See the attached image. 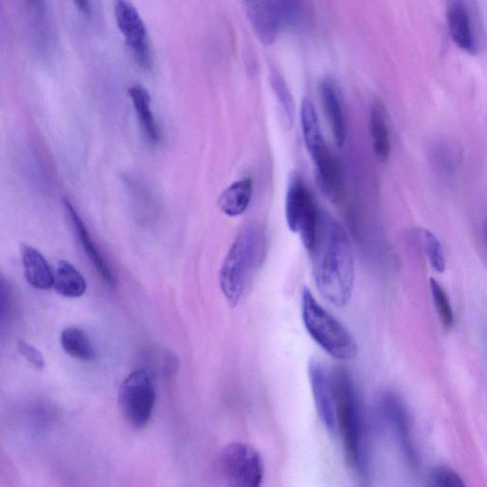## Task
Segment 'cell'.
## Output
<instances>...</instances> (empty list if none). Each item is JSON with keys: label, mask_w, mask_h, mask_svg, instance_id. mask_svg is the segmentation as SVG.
Wrapping results in <instances>:
<instances>
[{"label": "cell", "mask_w": 487, "mask_h": 487, "mask_svg": "<svg viewBox=\"0 0 487 487\" xmlns=\"http://www.w3.org/2000/svg\"><path fill=\"white\" fill-rule=\"evenodd\" d=\"M316 287L332 305L344 306L352 297L355 263L350 238L336 220L322 212L309 252Z\"/></svg>", "instance_id": "6da1fadb"}, {"label": "cell", "mask_w": 487, "mask_h": 487, "mask_svg": "<svg viewBox=\"0 0 487 487\" xmlns=\"http://www.w3.org/2000/svg\"><path fill=\"white\" fill-rule=\"evenodd\" d=\"M336 397V430L341 434L345 460L359 475H367V452L364 417L353 380L347 369L331 373Z\"/></svg>", "instance_id": "7a4b0ae2"}, {"label": "cell", "mask_w": 487, "mask_h": 487, "mask_svg": "<svg viewBox=\"0 0 487 487\" xmlns=\"http://www.w3.org/2000/svg\"><path fill=\"white\" fill-rule=\"evenodd\" d=\"M265 247V237L254 226L243 228L230 247L220 274L221 290L230 305L240 301L252 271L263 261Z\"/></svg>", "instance_id": "3957f363"}, {"label": "cell", "mask_w": 487, "mask_h": 487, "mask_svg": "<svg viewBox=\"0 0 487 487\" xmlns=\"http://www.w3.org/2000/svg\"><path fill=\"white\" fill-rule=\"evenodd\" d=\"M300 121L305 145L314 166L316 182L331 201H337L343 190L340 165L326 143L316 109L310 98L301 104Z\"/></svg>", "instance_id": "277c9868"}, {"label": "cell", "mask_w": 487, "mask_h": 487, "mask_svg": "<svg viewBox=\"0 0 487 487\" xmlns=\"http://www.w3.org/2000/svg\"><path fill=\"white\" fill-rule=\"evenodd\" d=\"M303 322L312 338L331 357L349 361L358 353V344L350 330L318 303L304 288L301 297Z\"/></svg>", "instance_id": "5b68a950"}, {"label": "cell", "mask_w": 487, "mask_h": 487, "mask_svg": "<svg viewBox=\"0 0 487 487\" xmlns=\"http://www.w3.org/2000/svg\"><path fill=\"white\" fill-rule=\"evenodd\" d=\"M321 213L303 178L298 174L292 173L286 194V220L291 232L299 234L307 252L314 245Z\"/></svg>", "instance_id": "8992f818"}, {"label": "cell", "mask_w": 487, "mask_h": 487, "mask_svg": "<svg viewBox=\"0 0 487 487\" xmlns=\"http://www.w3.org/2000/svg\"><path fill=\"white\" fill-rule=\"evenodd\" d=\"M217 472L229 486L259 487L264 479V461L247 444L233 443L218 454Z\"/></svg>", "instance_id": "52a82bcc"}, {"label": "cell", "mask_w": 487, "mask_h": 487, "mask_svg": "<svg viewBox=\"0 0 487 487\" xmlns=\"http://www.w3.org/2000/svg\"><path fill=\"white\" fill-rule=\"evenodd\" d=\"M156 399L155 384L145 369H137L128 376L119 393V403L124 418L138 429L149 424Z\"/></svg>", "instance_id": "ba28073f"}, {"label": "cell", "mask_w": 487, "mask_h": 487, "mask_svg": "<svg viewBox=\"0 0 487 487\" xmlns=\"http://www.w3.org/2000/svg\"><path fill=\"white\" fill-rule=\"evenodd\" d=\"M381 409L384 421L399 447L407 466L415 470L419 467V457L410 431L407 410L395 393L387 392L382 397Z\"/></svg>", "instance_id": "9c48e42d"}, {"label": "cell", "mask_w": 487, "mask_h": 487, "mask_svg": "<svg viewBox=\"0 0 487 487\" xmlns=\"http://www.w3.org/2000/svg\"><path fill=\"white\" fill-rule=\"evenodd\" d=\"M114 15L126 43L140 67L151 68V55L145 24L135 8L127 0H115Z\"/></svg>", "instance_id": "30bf717a"}, {"label": "cell", "mask_w": 487, "mask_h": 487, "mask_svg": "<svg viewBox=\"0 0 487 487\" xmlns=\"http://www.w3.org/2000/svg\"><path fill=\"white\" fill-rule=\"evenodd\" d=\"M313 399L320 419L326 429L336 431V397L331 375L326 367L316 359H311L307 366Z\"/></svg>", "instance_id": "8fae6325"}, {"label": "cell", "mask_w": 487, "mask_h": 487, "mask_svg": "<svg viewBox=\"0 0 487 487\" xmlns=\"http://www.w3.org/2000/svg\"><path fill=\"white\" fill-rule=\"evenodd\" d=\"M251 27L265 45H272L278 35L281 16L276 0H243Z\"/></svg>", "instance_id": "7c38bea8"}, {"label": "cell", "mask_w": 487, "mask_h": 487, "mask_svg": "<svg viewBox=\"0 0 487 487\" xmlns=\"http://www.w3.org/2000/svg\"><path fill=\"white\" fill-rule=\"evenodd\" d=\"M446 19L452 41L469 55L477 53L468 8L464 0H447Z\"/></svg>", "instance_id": "4fadbf2b"}, {"label": "cell", "mask_w": 487, "mask_h": 487, "mask_svg": "<svg viewBox=\"0 0 487 487\" xmlns=\"http://www.w3.org/2000/svg\"><path fill=\"white\" fill-rule=\"evenodd\" d=\"M63 202L87 258L94 265L102 279H104L107 284L113 286L115 284V279L109 264L105 260L104 256L100 252L91 235H89L81 217L79 213L76 212L69 199L64 198Z\"/></svg>", "instance_id": "5bb4252c"}, {"label": "cell", "mask_w": 487, "mask_h": 487, "mask_svg": "<svg viewBox=\"0 0 487 487\" xmlns=\"http://www.w3.org/2000/svg\"><path fill=\"white\" fill-rule=\"evenodd\" d=\"M322 104L330 130L338 148H343L347 140V120L336 87L330 81H325L320 87Z\"/></svg>", "instance_id": "9a60e30c"}, {"label": "cell", "mask_w": 487, "mask_h": 487, "mask_svg": "<svg viewBox=\"0 0 487 487\" xmlns=\"http://www.w3.org/2000/svg\"><path fill=\"white\" fill-rule=\"evenodd\" d=\"M369 132L377 158L386 162L390 157L391 138L388 111L380 99L370 105Z\"/></svg>", "instance_id": "2e32d148"}, {"label": "cell", "mask_w": 487, "mask_h": 487, "mask_svg": "<svg viewBox=\"0 0 487 487\" xmlns=\"http://www.w3.org/2000/svg\"><path fill=\"white\" fill-rule=\"evenodd\" d=\"M21 255L24 274L28 283L37 290L52 289L55 274L44 256L28 245H22Z\"/></svg>", "instance_id": "e0dca14e"}, {"label": "cell", "mask_w": 487, "mask_h": 487, "mask_svg": "<svg viewBox=\"0 0 487 487\" xmlns=\"http://www.w3.org/2000/svg\"><path fill=\"white\" fill-rule=\"evenodd\" d=\"M128 93L133 101L139 125L145 137L151 144H158L161 135L159 126L151 111L149 92L143 86L134 85L129 88Z\"/></svg>", "instance_id": "ac0fdd59"}, {"label": "cell", "mask_w": 487, "mask_h": 487, "mask_svg": "<svg viewBox=\"0 0 487 487\" xmlns=\"http://www.w3.org/2000/svg\"><path fill=\"white\" fill-rule=\"evenodd\" d=\"M253 194V182L251 178H244L228 187L218 199V207L229 217H236L245 213Z\"/></svg>", "instance_id": "d6986e66"}, {"label": "cell", "mask_w": 487, "mask_h": 487, "mask_svg": "<svg viewBox=\"0 0 487 487\" xmlns=\"http://www.w3.org/2000/svg\"><path fill=\"white\" fill-rule=\"evenodd\" d=\"M60 296L67 298H79L87 290L84 276L67 261H60L55 274L54 287Z\"/></svg>", "instance_id": "ffe728a7"}, {"label": "cell", "mask_w": 487, "mask_h": 487, "mask_svg": "<svg viewBox=\"0 0 487 487\" xmlns=\"http://www.w3.org/2000/svg\"><path fill=\"white\" fill-rule=\"evenodd\" d=\"M60 343L64 352L78 360L91 362L96 358V350L91 340L83 330L78 328L64 329Z\"/></svg>", "instance_id": "44dd1931"}, {"label": "cell", "mask_w": 487, "mask_h": 487, "mask_svg": "<svg viewBox=\"0 0 487 487\" xmlns=\"http://www.w3.org/2000/svg\"><path fill=\"white\" fill-rule=\"evenodd\" d=\"M420 238L429 265L436 273L443 274L445 270L446 261L440 240L428 228L421 230Z\"/></svg>", "instance_id": "7402d4cb"}, {"label": "cell", "mask_w": 487, "mask_h": 487, "mask_svg": "<svg viewBox=\"0 0 487 487\" xmlns=\"http://www.w3.org/2000/svg\"><path fill=\"white\" fill-rule=\"evenodd\" d=\"M429 287L441 324L446 329H452L455 323V317L450 298H448L446 291L437 280L430 278Z\"/></svg>", "instance_id": "603a6c76"}, {"label": "cell", "mask_w": 487, "mask_h": 487, "mask_svg": "<svg viewBox=\"0 0 487 487\" xmlns=\"http://www.w3.org/2000/svg\"><path fill=\"white\" fill-rule=\"evenodd\" d=\"M271 81L274 91L279 101V104L283 110L284 117L288 126L291 127L296 118V106L290 89L282 75L277 71H273L271 74Z\"/></svg>", "instance_id": "cb8c5ba5"}, {"label": "cell", "mask_w": 487, "mask_h": 487, "mask_svg": "<svg viewBox=\"0 0 487 487\" xmlns=\"http://www.w3.org/2000/svg\"><path fill=\"white\" fill-rule=\"evenodd\" d=\"M432 484L444 487H460L465 486V482L459 474L451 468H436L430 475Z\"/></svg>", "instance_id": "d4e9b609"}, {"label": "cell", "mask_w": 487, "mask_h": 487, "mask_svg": "<svg viewBox=\"0 0 487 487\" xmlns=\"http://www.w3.org/2000/svg\"><path fill=\"white\" fill-rule=\"evenodd\" d=\"M18 350L19 353L27 359V360L36 368L43 369L46 367L45 359L43 353L34 345L25 341H19Z\"/></svg>", "instance_id": "484cf974"}, {"label": "cell", "mask_w": 487, "mask_h": 487, "mask_svg": "<svg viewBox=\"0 0 487 487\" xmlns=\"http://www.w3.org/2000/svg\"><path fill=\"white\" fill-rule=\"evenodd\" d=\"M12 296L8 281L0 275V324L5 321L12 307Z\"/></svg>", "instance_id": "4316f807"}, {"label": "cell", "mask_w": 487, "mask_h": 487, "mask_svg": "<svg viewBox=\"0 0 487 487\" xmlns=\"http://www.w3.org/2000/svg\"><path fill=\"white\" fill-rule=\"evenodd\" d=\"M281 19L293 24L298 19L300 4L299 0H276Z\"/></svg>", "instance_id": "83f0119b"}, {"label": "cell", "mask_w": 487, "mask_h": 487, "mask_svg": "<svg viewBox=\"0 0 487 487\" xmlns=\"http://www.w3.org/2000/svg\"><path fill=\"white\" fill-rule=\"evenodd\" d=\"M73 2L83 15L89 16L91 14V4H89V0H73Z\"/></svg>", "instance_id": "f1b7e54d"}, {"label": "cell", "mask_w": 487, "mask_h": 487, "mask_svg": "<svg viewBox=\"0 0 487 487\" xmlns=\"http://www.w3.org/2000/svg\"><path fill=\"white\" fill-rule=\"evenodd\" d=\"M27 3H29L30 4L32 5H35L37 4L38 3L41 2V0H27Z\"/></svg>", "instance_id": "f546056e"}]
</instances>
